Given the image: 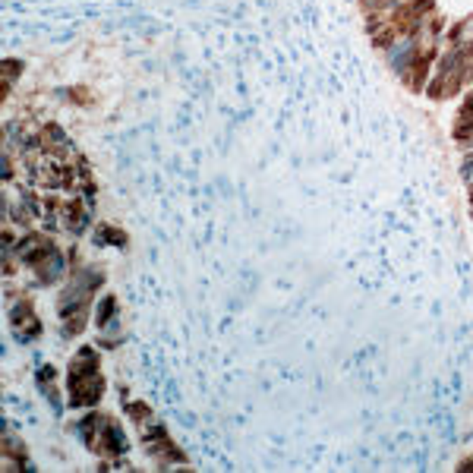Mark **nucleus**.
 <instances>
[{
    "instance_id": "f257e3e1",
    "label": "nucleus",
    "mask_w": 473,
    "mask_h": 473,
    "mask_svg": "<svg viewBox=\"0 0 473 473\" xmlns=\"http://www.w3.org/2000/svg\"><path fill=\"white\" fill-rule=\"evenodd\" d=\"M73 401L76 404H92L98 395H101V382H98L95 372H85V376L73 379Z\"/></svg>"
}]
</instances>
